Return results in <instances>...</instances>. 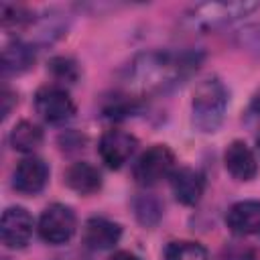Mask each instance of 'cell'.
I'll list each match as a JSON object with an SVG mask.
<instances>
[{"label":"cell","instance_id":"1","mask_svg":"<svg viewBox=\"0 0 260 260\" xmlns=\"http://www.w3.org/2000/svg\"><path fill=\"white\" fill-rule=\"evenodd\" d=\"M193 51H148L132 59L126 71L128 87L136 93H156L175 87L199 67Z\"/></svg>","mask_w":260,"mask_h":260},{"label":"cell","instance_id":"2","mask_svg":"<svg viewBox=\"0 0 260 260\" xmlns=\"http://www.w3.org/2000/svg\"><path fill=\"white\" fill-rule=\"evenodd\" d=\"M228 89L217 77H205L193 89L191 100V120L199 132H215L225 116Z\"/></svg>","mask_w":260,"mask_h":260},{"label":"cell","instance_id":"3","mask_svg":"<svg viewBox=\"0 0 260 260\" xmlns=\"http://www.w3.org/2000/svg\"><path fill=\"white\" fill-rule=\"evenodd\" d=\"M256 8H258L256 2H205V4H197L195 8H191L185 14L183 24L189 30L213 32L217 28H223L248 16Z\"/></svg>","mask_w":260,"mask_h":260},{"label":"cell","instance_id":"4","mask_svg":"<svg viewBox=\"0 0 260 260\" xmlns=\"http://www.w3.org/2000/svg\"><path fill=\"white\" fill-rule=\"evenodd\" d=\"M175 171V152L167 144H154L146 148L134 162V181L142 187L156 185L160 179L171 177Z\"/></svg>","mask_w":260,"mask_h":260},{"label":"cell","instance_id":"5","mask_svg":"<svg viewBox=\"0 0 260 260\" xmlns=\"http://www.w3.org/2000/svg\"><path fill=\"white\" fill-rule=\"evenodd\" d=\"M77 230V217L71 207L63 203H51L45 207L39 219V236L47 244H65Z\"/></svg>","mask_w":260,"mask_h":260},{"label":"cell","instance_id":"6","mask_svg":"<svg viewBox=\"0 0 260 260\" xmlns=\"http://www.w3.org/2000/svg\"><path fill=\"white\" fill-rule=\"evenodd\" d=\"M35 108L49 124H63L75 114V104L71 95L59 85H43L35 93Z\"/></svg>","mask_w":260,"mask_h":260},{"label":"cell","instance_id":"7","mask_svg":"<svg viewBox=\"0 0 260 260\" xmlns=\"http://www.w3.org/2000/svg\"><path fill=\"white\" fill-rule=\"evenodd\" d=\"M136 146H138L136 136H132L130 132L112 128V130H108V132L102 134L100 144H98V150H100V156L106 162V167L120 169L134 154Z\"/></svg>","mask_w":260,"mask_h":260},{"label":"cell","instance_id":"8","mask_svg":"<svg viewBox=\"0 0 260 260\" xmlns=\"http://www.w3.org/2000/svg\"><path fill=\"white\" fill-rule=\"evenodd\" d=\"M0 234H2V244L6 248H12V250L24 248L30 242V236H32V217H30V213L24 207H8L2 213Z\"/></svg>","mask_w":260,"mask_h":260},{"label":"cell","instance_id":"9","mask_svg":"<svg viewBox=\"0 0 260 260\" xmlns=\"http://www.w3.org/2000/svg\"><path fill=\"white\" fill-rule=\"evenodd\" d=\"M47 179H49L47 162L39 156H28L16 165V169L12 173V187L18 193L35 195V193L43 191V187L47 185Z\"/></svg>","mask_w":260,"mask_h":260},{"label":"cell","instance_id":"10","mask_svg":"<svg viewBox=\"0 0 260 260\" xmlns=\"http://www.w3.org/2000/svg\"><path fill=\"white\" fill-rule=\"evenodd\" d=\"M171 189L179 203L195 205L205 191V177H203V173H199L197 169H191V167L175 169L171 175Z\"/></svg>","mask_w":260,"mask_h":260},{"label":"cell","instance_id":"11","mask_svg":"<svg viewBox=\"0 0 260 260\" xmlns=\"http://www.w3.org/2000/svg\"><path fill=\"white\" fill-rule=\"evenodd\" d=\"M122 238L120 223L108 217H89L83 225V244L89 250H110Z\"/></svg>","mask_w":260,"mask_h":260},{"label":"cell","instance_id":"12","mask_svg":"<svg viewBox=\"0 0 260 260\" xmlns=\"http://www.w3.org/2000/svg\"><path fill=\"white\" fill-rule=\"evenodd\" d=\"M223 162H225L228 173L238 181H250L258 173L256 156L244 140L230 142V146L225 148V154H223Z\"/></svg>","mask_w":260,"mask_h":260},{"label":"cell","instance_id":"13","mask_svg":"<svg viewBox=\"0 0 260 260\" xmlns=\"http://www.w3.org/2000/svg\"><path fill=\"white\" fill-rule=\"evenodd\" d=\"M225 223L236 236H250L260 232V201H238L230 207Z\"/></svg>","mask_w":260,"mask_h":260},{"label":"cell","instance_id":"14","mask_svg":"<svg viewBox=\"0 0 260 260\" xmlns=\"http://www.w3.org/2000/svg\"><path fill=\"white\" fill-rule=\"evenodd\" d=\"M63 177H65V185L69 189L81 193V195H91V193L100 191V187H102V175H100V171L93 165L85 162V160H79V162L69 165Z\"/></svg>","mask_w":260,"mask_h":260},{"label":"cell","instance_id":"15","mask_svg":"<svg viewBox=\"0 0 260 260\" xmlns=\"http://www.w3.org/2000/svg\"><path fill=\"white\" fill-rule=\"evenodd\" d=\"M35 63V49L28 43L12 41L2 51V71L4 75L22 73Z\"/></svg>","mask_w":260,"mask_h":260},{"label":"cell","instance_id":"16","mask_svg":"<svg viewBox=\"0 0 260 260\" xmlns=\"http://www.w3.org/2000/svg\"><path fill=\"white\" fill-rule=\"evenodd\" d=\"M43 142V130L28 120L18 122L10 132V144L18 152H32Z\"/></svg>","mask_w":260,"mask_h":260},{"label":"cell","instance_id":"17","mask_svg":"<svg viewBox=\"0 0 260 260\" xmlns=\"http://www.w3.org/2000/svg\"><path fill=\"white\" fill-rule=\"evenodd\" d=\"M134 215H136V219L142 223V225H146V228H150V225H156L158 223V219L162 217V203L154 197V195H138L136 199H134Z\"/></svg>","mask_w":260,"mask_h":260},{"label":"cell","instance_id":"18","mask_svg":"<svg viewBox=\"0 0 260 260\" xmlns=\"http://www.w3.org/2000/svg\"><path fill=\"white\" fill-rule=\"evenodd\" d=\"M165 260H207V250L197 242H171L165 250Z\"/></svg>","mask_w":260,"mask_h":260},{"label":"cell","instance_id":"19","mask_svg":"<svg viewBox=\"0 0 260 260\" xmlns=\"http://www.w3.org/2000/svg\"><path fill=\"white\" fill-rule=\"evenodd\" d=\"M2 24L4 28H24L35 22V14L20 4H2Z\"/></svg>","mask_w":260,"mask_h":260},{"label":"cell","instance_id":"20","mask_svg":"<svg viewBox=\"0 0 260 260\" xmlns=\"http://www.w3.org/2000/svg\"><path fill=\"white\" fill-rule=\"evenodd\" d=\"M49 71L61 81H75L79 75L77 63L69 57H53L49 61Z\"/></svg>","mask_w":260,"mask_h":260},{"label":"cell","instance_id":"21","mask_svg":"<svg viewBox=\"0 0 260 260\" xmlns=\"http://www.w3.org/2000/svg\"><path fill=\"white\" fill-rule=\"evenodd\" d=\"M16 98L8 91V89H4L2 91V102H4V106H2V118H6L8 114H10V108H12V102H14Z\"/></svg>","mask_w":260,"mask_h":260},{"label":"cell","instance_id":"22","mask_svg":"<svg viewBox=\"0 0 260 260\" xmlns=\"http://www.w3.org/2000/svg\"><path fill=\"white\" fill-rule=\"evenodd\" d=\"M110 260H140L136 254H132V252H128V250H120V252H116Z\"/></svg>","mask_w":260,"mask_h":260},{"label":"cell","instance_id":"23","mask_svg":"<svg viewBox=\"0 0 260 260\" xmlns=\"http://www.w3.org/2000/svg\"><path fill=\"white\" fill-rule=\"evenodd\" d=\"M252 110L260 116V91H258V93L254 95V100H252Z\"/></svg>","mask_w":260,"mask_h":260},{"label":"cell","instance_id":"24","mask_svg":"<svg viewBox=\"0 0 260 260\" xmlns=\"http://www.w3.org/2000/svg\"><path fill=\"white\" fill-rule=\"evenodd\" d=\"M256 142H258V148H260V136H258V140H256Z\"/></svg>","mask_w":260,"mask_h":260},{"label":"cell","instance_id":"25","mask_svg":"<svg viewBox=\"0 0 260 260\" xmlns=\"http://www.w3.org/2000/svg\"><path fill=\"white\" fill-rule=\"evenodd\" d=\"M75 260H85V258H75Z\"/></svg>","mask_w":260,"mask_h":260}]
</instances>
